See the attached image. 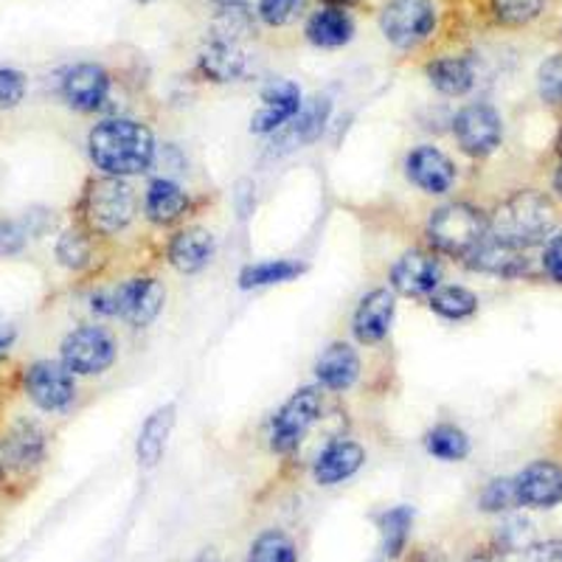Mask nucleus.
<instances>
[{"label":"nucleus","instance_id":"79ce46f5","mask_svg":"<svg viewBox=\"0 0 562 562\" xmlns=\"http://www.w3.org/2000/svg\"><path fill=\"white\" fill-rule=\"evenodd\" d=\"M405 562H448L445 551L436 549V546H419V549L411 551V557Z\"/></svg>","mask_w":562,"mask_h":562},{"label":"nucleus","instance_id":"9d476101","mask_svg":"<svg viewBox=\"0 0 562 562\" xmlns=\"http://www.w3.org/2000/svg\"><path fill=\"white\" fill-rule=\"evenodd\" d=\"M26 391L32 403L43 411H63L74 403L77 396V383L74 371L65 369V363H52L40 360L26 371Z\"/></svg>","mask_w":562,"mask_h":562},{"label":"nucleus","instance_id":"473e14b6","mask_svg":"<svg viewBox=\"0 0 562 562\" xmlns=\"http://www.w3.org/2000/svg\"><path fill=\"white\" fill-rule=\"evenodd\" d=\"M546 0H492V12L504 26H526L540 18Z\"/></svg>","mask_w":562,"mask_h":562},{"label":"nucleus","instance_id":"4468645a","mask_svg":"<svg viewBox=\"0 0 562 562\" xmlns=\"http://www.w3.org/2000/svg\"><path fill=\"white\" fill-rule=\"evenodd\" d=\"M405 172H408L411 183L428 194H445L456 183L453 160L436 147H416L405 160Z\"/></svg>","mask_w":562,"mask_h":562},{"label":"nucleus","instance_id":"de8ad7c7","mask_svg":"<svg viewBox=\"0 0 562 562\" xmlns=\"http://www.w3.org/2000/svg\"><path fill=\"white\" fill-rule=\"evenodd\" d=\"M194 562H223V560H220V554L214 549H205Z\"/></svg>","mask_w":562,"mask_h":562},{"label":"nucleus","instance_id":"cd10ccee","mask_svg":"<svg viewBox=\"0 0 562 562\" xmlns=\"http://www.w3.org/2000/svg\"><path fill=\"white\" fill-rule=\"evenodd\" d=\"M299 273H304V265L290 262V259H270V262L248 265V268L239 273V288H270V284H281V281L295 279Z\"/></svg>","mask_w":562,"mask_h":562},{"label":"nucleus","instance_id":"aec40b11","mask_svg":"<svg viewBox=\"0 0 562 562\" xmlns=\"http://www.w3.org/2000/svg\"><path fill=\"white\" fill-rule=\"evenodd\" d=\"M467 268L479 270V273L512 279V276L524 273L526 259L518 248H509V245L498 243L495 237H486L473 254L467 256Z\"/></svg>","mask_w":562,"mask_h":562},{"label":"nucleus","instance_id":"0eeeda50","mask_svg":"<svg viewBox=\"0 0 562 562\" xmlns=\"http://www.w3.org/2000/svg\"><path fill=\"white\" fill-rule=\"evenodd\" d=\"M380 29L396 48L422 43L436 29L434 0H391L380 14Z\"/></svg>","mask_w":562,"mask_h":562},{"label":"nucleus","instance_id":"a19ab883","mask_svg":"<svg viewBox=\"0 0 562 562\" xmlns=\"http://www.w3.org/2000/svg\"><path fill=\"white\" fill-rule=\"evenodd\" d=\"M543 265L546 270H549L551 279L562 284V234L549 243V248H546V256H543Z\"/></svg>","mask_w":562,"mask_h":562},{"label":"nucleus","instance_id":"2eb2a0df","mask_svg":"<svg viewBox=\"0 0 562 562\" xmlns=\"http://www.w3.org/2000/svg\"><path fill=\"white\" fill-rule=\"evenodd\" d=\"M439 262L422 250H408L405 256H400L394 270H391V284H394L396 293L403 295H430L439 288Z\"/></svg>","mask_w":562,"mask_h":562},{"label":"nucleus","instance_id":"f03ea898","mask_svg":"<svg viewBox=\"0 0 562 562\" xmlns=\"http://www.w3.org/2000/svg\"><path fill=\"white\" fill-rule=\"evenodd\" d=\"M557 223L554 203L543 192L524 189L515 192L495 209L490 220V237L509 248H531L540 245L551 234Z\"/></svg>","mask_w":562,"mask_h":562},{"label":"nucleus","instance_id":"6e6552de","mask_svg":"<svg viewBox=\"0 0 562 562\" xmlns=\"http://www.w3.org/2000/svg\"><path fill=\"white\" fill-rule=\"evenodd\" d=\"M63 363L74 374H102L115 360V340L104 333L102 326H79L70 335H65Z\"/></svg>","mask_w":562,"mask_h":562},{"label":"nucleus","instance_id":"49530a36","mask_svg":"<svg viewBox=\"0 0 562 562\" xmlns=\"http://www.w3.org/2000/svg\"><path fill=\"white\" fill-rule=\"evenodd\" d=\"M214 3H217L220 9H239V7H245L248 0H214Z\"/></svg>","mask_w":562,"mask_h":562},{"label":"nucleus","instance_id":"f257e3e1","mask_svg":"<svg viewBox=\"0 0 562 562\" xmlns=\"http://www.w3.org/2000/svg\"><path fill=\"white\" fill-rule=\"evenodd\" d=\"M90 160L110 178H130L147 172L155 158V138L144 124L130 119H110L88 135Z\"/></svg>","mask_w":562,"mask_h":562},{"label":"nucleus","instance_id":"a18cd8bd","mask_svg":"<svg viewBox=\"0 0 562 562\" xmlns=\"http://www.w3.org/2000/svg\"><path fill=\"white\" fill-rule=\"evenodd\" d=\"M326 9H349L351 3H358V0H321Z\"/></svg>","mask_w":562,"mask_h":562},{"label":"nucleus","instance_id":"6ab92c4d","mask_svg":"<svg viewBox=\"0 0 562 562\" xmlns=\"http://www.w3.org/2000/svg\"><path fill=\"white\" fill-rule=\"evenodd\" d=\"M315 374H318L321 385L333 391L349 389L360 374V358L358 351L349 344H333L321 351L318 363H315Z\"/></svg>","mask_w":562,"mask_h":562},{"label":"nucleus","instance_id":"3c124183","mask_svg":"<svg viewBox=\"0 0 562 562\" xmlns=\"http://www.w3.org/2000/svg\"><path fill=\"white\" fill-rule=\"evenodd\" d=\"M557 147H560V155H562V130H560V138H557Z\"/></svg>","mask_w":562,"mask_h":562},{"label":"nucleus","instance_id":"423d86ee","mask_svg":"<svg viewBox=\"0 0 562 562\" xmlns=\"http://www.w3.org/2000/svg\"><path fill=\"white\" fill-rule=\"evenodd\" d=\"M321 416V391L318 389H301L290 396L288 403L281 405L279 414L270 422V448L276 453H293L307 436Z\"/></svg>","mask_w":562,"mask_h":562},{"label":"nucleus","instance_id":"dca6fc26","mask_svg":"<svg viewBox=\"0 0 562 562\" xmlns=\"http://www.w3.org/2000/svg\"><path fill=\"white\" fill-rule=\"evenodd\" d=\"M301 110V90L293 82H273L262 90V110L254 115L250 130L268 135L290 124Z\"/></svg>","mask_w":562,"mask_h":562},{"label":"nucleus","instance_id":"c756f323","mask_svg":"<svg viewBox=\"0 0 562 562\" xmlns=\"http://www.w3.org/2000/svg\"><path fill=\"white\" fill-rule=\"evenodd\" d=\"M425 448H428L430 456L441 461H461L470 456V439L456 425H436L425 436Z\"/></svg>","mask_w":562,"mask_h":562},{"label":"nucleus","instance_id":"39448f33","mask_svg":"<svg viewBox=\"0 0 562 562\" xmlns=\"http://www.w3.org/2000/svg\"><path fill=\"white\" fill-rule=\"evenodd\" d=\"M167 290L158 279H130L124 284L93 295V310L102 315H119L133 326H149L164 310Z\"/></svg>","mask_w":562,"mask_h":562},{"label":"nucleus","instance_id":"412c9836","mask_svg":"<svg viewBox=\"0 0 562 562\" xmlns=\"http://www.w3.org/2000/svg\"><path fill=\"white\" fill-rule=\"evenodd\" d=\"M214 256V237L205 228H186L169 245V262L180 273H198Z\"/></svg>","mask_w":562,"mask_h":562},{"label":"nucleus","instance_id":"7c9ffc66","mask_svg":"<svg viewBox=\"0 0 562 562\" xmlns=\"http://www.w3.org/2000/svg\"><path fill=\"white\" fill-rule=\"evenodd\" d=\"M414 524V509L411 506H394L380 520V535H383V554L389 560L403 554L405 543H408V531Z\"/></svg>","mask_w":562,"mask_h":562},{"label":"nucleus","instance_id":"4c0bfd02","mask_svg":"<svg viewBox=\"0 0 562 562\" xmlns=\"http://www.w3.org/2000/svg\"><path fill=\"white\" fill-rule=\"evenodd\" d=\"M304 0H259V18L268 26H288L290 20L299 18Z\"/></svg>","mask_w":562,"mask_h":562},{"label":"nucleus","instance_id":"4be33fe9","mask_svg":"<svg viewBox=\"0 0 562 562\" xmlns=\"http://www.w3.org/2000/svg\"><path fill=\"white\" fill-rule=\"evenodd\" d=\"M175 428V405H164V408L155 411L144 428L138 434V445H135V453H138L140 467H155L167 450V439Z\"/></svg>","mask_w":562,"mask_h":562},{"label":"nucleus","instance_id":"5701e85b","mask_svg":"<svg viewBox=\"0 0 562 562\" xmlns=\"http://www.w3.org/2000/svg\"><path fill=\"white\" fill-rule=\"evenodd\" d=\"M428 79L445 97H464L475 85V70L464 57H441L428 65Z\"/></svg>","mask_w":562,"mask_h":562},{"label":"nucleus","instance_id":"f704fd0d","mask_svg":"<svg viewBox=\"0 0 562 562\" xmlns=\"http://www.w3.org/2000/svg\"><path fill=\"white\" fill-rule=\"evenodd\" d=\"M495 543L501 551H529L535 546V526L526 518H509L501 524Z\"/></svg>","mask_w":562,"mask_h":562},{"label":"nucleus","instance_id":"9b49d317","mask_svg":"<svg viewBox=\"0 0 562 562\" xmlns=\"http://www.w3.org/2000/svg\"><path fill=\"white\" fill-rule=\"evenodd\" d=\"M63 99L79 113H93L108 102L110 74L97 63H79L63 74Z\"/></svg>","mask_w":562,"mask_h":562},{"label":"nucleus","instance_id":"37998d69","mask_svg":"<svg viewBox=\"0 0 562 562\" xmlns=\"http://www.w3.org/2000/svg\"><path fill=\"white\" fill-rule=\"evenodd\" d=\"M14 338H18V335H14V326L0 324V358H3V355H7L9 346L14 344Z\"/></svg>","mask_w":562,"mask_h":562},{"label":"nucleus","instance_id":"bb28decb","mask_svg":"<svg viewBox=\"0 0 562 562\" xmlns=\"http://www.w3.org/2000/svg\"><path fill=\"white\" fill-rule=\"evenodd\" d=\"M329 110H333V104L326 97H315L307 104H301L299 115L290 122L288 133H284V140H293L295 147L299 144H313L315 138H321L326 122H329Z\"/></svg>","mask_w":562,"mask_h":562},{"label":"nucleus","instance_id":"ddd939ff","mask_svg":"<svg viewBox=\"0 0 562 562\" xmlns=\"http://www.w3.org/2000/svg\"><path fill=\"white\" fill-rule=\"evenodd\" d=\"M520 506L551 509L562 501V470L551 461H535L515 479Z\"/></svg>","mask_w":562,"mask_h":562},{"label":"nucleus","instance_id":"393cba45","mask_svg":"<svg viewBox=\"0 0 562 562\" xmlns=\"http://www.w3.org/2000/svg\"><path fill=\"white\" fill-rule=\"evenodd\" d=\"M3 445H7L12 467H20V470L37 467L45 456V434L34 422H18Z\"/></svg>","mask_w":562,"mask_h":562},{"label":"nucleus","instance_id":"a878e982","mask_svg":"<svg viewBox=\"0 0 562 562\" xmlns=\"http://www.w3.org/2000/svg\"><path fill=\"white\" fill-rule=\"evenodd\" d=\"M189 200H186V192L178 183L167 178H158L149 183L147 189V214L153 223L169 225L175 220H180V214L186 211Z\"/></svg>","mask_w":562,"mask_h":562},{"label":"nucleus","instance_id":"f3484780","mask_svg":"<svg viewBox=\"0 0 562 562\" xmlns=\"http://www.w3.org/2000/svg\"><path fill=\"white\" fill-rule=\"evenodd\" d=\"M394 310L396 304L391 290L378 288L371 290L369 295H363L358 313H355V324H351L355 338H358L360 344H380V340L389 335L391 321H394Z\"/></svg>","mask_w":562,"mask_h":562},{"label":"nucleus","instance_id":"a211bd4d","mask_svg":"<svg viewBox=\"0 0 562 562\" xmlns=\"http://www.w3.org/2000/svg\"><path fill=\"white\" fill-rule=\"evenodd\" d=\"M363 461H366V450L360 448L358 441L338 439L321 450V456L315 459L313 475L321 486H333V484H340V481L351 479V475L358 473L360 467H363Z\"/></svg>","mask_w":562,"mask_h":562},{"label":"nucleus","instance_id":"72a5a7b5","mask_svg":"<svg viewBox=\"0 0 562 562\" xmlns=\"http://www.w3.org/2000/svg\"><path fill=\"white\" fill-rule=\"evenodd\" d=\"M481 509L498 515V512H509L515 506H520L518 498V486H515V479H495L484 486L481 492Z\"/></svg>","mask_w":562,"mask_h":562},{"label":"nucleus","instance_id":"c9c22d12","mask_svg":"<svg viewBox=\"0 0 562 562\" xmlns=\"http://www.w3.org/2000/svg\"><path fill=\"white\" fill-rule=\"evenodd\" d=\"M59 265L70 270H82L90 262V239L79 231H65L57 243Z\"/></svg>","mask_w":562,"mask_h":562},{"label":"nucleus","instance_id":"ea45409f","mask_svg":"<svg viewBox=\"0 0 562 562\" xmlns=\"http://www.w3.org/2000/svg\"><path fill=\"white\" fill-rule=\"evenodd\" d=\"M526 554H529L526 562H562V537L546 540V543H535Z\"/></svg>","mask_w":562,"mask_h":562},{"label":"nucleus","instance_id":"1a4fd4ad","mask_svg":"<svg viewBox=\"0 0 562 562\" xmlns=\"http://www.w3.org/2000/svg\"><path fill=\"white\" fill-rule=\"evenodd\" d=\"M453 133L459 138V147L473 158H486L501 147L504 138V124H501L498 110L490 104H470L461 110L453 122Z\"/></svg>","mask_w":562,"mask_h":562},{"label":"nucleus","instance_id":"20e7f679","mask_svg":"<svg viewBox=\"0 0 562 562\" xmlns=\"http://www.w3.org/2000/svg\"><path fill=\"white\" fill-rule=\"evenodd\" d=\"M135 200L133 186L124 178H99L88 186L82 200L85 223L97 234H119L127 228L135 217Z\"/></svg>","mask_w":562,"mask_h":562},{"label":"nucleus","instance_id":"e433bc0d","mask_svg":"<svg viewBox=\"0 0 562 562\" xmlns=\"http://www.w3.org/2000/svg\"><path fill=\"white\" fill-rule=\"evenodd\" d=\"M537 90L546 104H562V54L546 59L537 70Z\"/></svg>","mask_w":562,"mask_h":562},{"label":"nucleus","instance_id":"603ef678","mask_svg":"<svg viewBox=\"0 0 562 562\" xmlns=\"http://www.w3.org/2000/svg\"><path fill=\"white\" fill-rule=\"evenodd\" d=\"M138 3H153V0H138Z\"/></svg>","mask_w":562,"mask_h":562},{"label":"nucleus","instance_id":"b1692460","mask_svg":"<svg viewBox=\"0 0 562 562\" xmlns=\"http://www.w3.org/2000/svg\"><path fill=\"white\" fill-rule=\"evenodd\" d=\"M307 40L318 48H340L355 34V23L344 9H321L307 20Z\"/></svg>","mask_w":562,"mask_h":562},{"label":"nucleus","instance_id":"58836bf2","mask_svg":"<svg viewBox=\"0 0 562 562\" xmlns=\"http://www.w3.org/2000/svg\"><path fill=\"white\" fill-rule=\"evenodd\" d=\"M26 97V77L14 68H0V108H18Z\"/></svg>","mask_w":562,"mask_h":562},{"label":"nucleus","instance_id":"c03bdc74","mask_svg":"<svg viewBox=\"0 0 562 562\" xmlns=\"http://www.w3.org/2000/svg\"><path fill=\"white\" fill-rule=\"evenodd\" d=\"M12 467V461H9V453H7V445L0 441V479L7 475V470Z\"/></svg>","mask_w":562,"mask_h":562},{"label":"nucleus","instance_id":"2f4dec72","mask_svg":"<svg viewBox=\"0 0 562 562\" xmlns=\"http://www.w3.org/2000/svg\"><path fill=\"white\" fill-rule=\"evenodd\" d=\"M299 551L295 543L284 531H265L254 540L250 546V560L248 562H295Z\"/></svg>","mask_w":562,"mask_h":562},{"label":"nucleus","instance_id":"f8f14e48","mask_svg":"<svg viewBox=\"0 0 562 562\" xmlns=\"http://www.w3.org/2000/svg\"><path fill=\"white\" fill-rule=\"evenodd\" d=\"M200 70L214 82H234L248 74V54L239 40L211 32L209 43L200 52Z\"/></svg>","mask_w":562,"mask_h":562},{"label":"nucleus","instance_id":"09e8293b","mask_svg":"<svg viewBox=\"0 0 562 562\" xmlns=\"http://www.w3.org/2000/svg\"><path fill=\"white\" fill-rule=\"evenodd\" d=\"M467 562H498V560H495L492 554H475V557H470Z\"/></svg>","mask_w":562,"mask_h":562},{"label":"nucleus","instance_id":"c85d7f7f","mask_svg":"<svg viewBox=\"0 0 562 562\" xmlns=\"http://www.w3.org/2000/svg\"><path fill=\"white\" fill-rule=\"evenodd\" d=\"M430 310L439 313L441 318H450V321H461V318H470V315L479 310V299L467 288H459V284H448V288H436L430 293Z\"/></svg>","mask_w":562,"mask_h":562},{"label":"nucleus","instance_id":"8fccbe9b","mask_svg":"<svg viewBox=\"0 0 562 562\" xmlns=\"http://www.w3.org/2000/svg\"><path fill=\"white\" fill-rule=\"evenodd\" d=\"M554 189H557V194L562 198V167H560V172H557V178H554Z\"/></svg>","mask_w":562,"mask_h":562},{"label":"nucleus","instance_id":"7ed1b4c3","mask_svg":"<svg viewBox=\"0 0 562 562\" xmlns=\"http://www.w3.org/2000/svg\"><path fill=\"white\" fill-rule=\"evenodd\" d=\"M490 237V220L467 203L441 205L428 220V239L436 250L467 259Z\"/></svg>","mask_w":562,"mask_h":562}]
</instances>
